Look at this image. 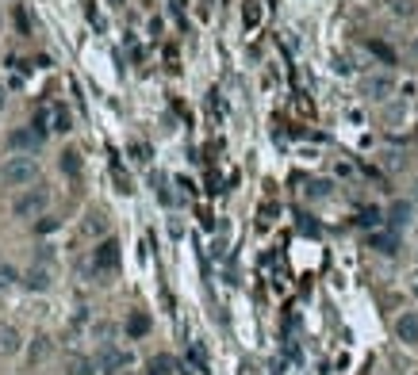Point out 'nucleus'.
Here are the masks:
<instances>
[{
    "mask_svg": "<svg viewBox=\"0 0 418 375\" xmlns=\"http://www.w3.org/2000/svg\"><path fill=\"white\" fill-rule=\"evenodd\" d=\"M119 260H123V253H119V241L116 238H104L97 249H92V268L97 272H116Z\"/></svg>",
    "mask_w": 418,
    "mask_h": 375,
    "instance_id": "obj_4",
    "label": "nucleus"
},
{
    "mask_svg": "<svg viewBox=\"0 0 418 375\" xmlns=\"http://www.w3.org/2000/svg\"><path fill=\"white\" fill-rule=\"evenodd\" d=\"M12 352H20V333H16V326L0 322V356H12Z\"/></svg>",
    "mask_w": 418,
    "mask_h": 375,
    "instance_id": "obj_11",
    "label": "nucleus"
},
{
    "mask_svg": "<svg viewBox=\"0 0 418 375\" xmlns=\"http://www.w3.org/2000/svg\"><path fill=\"white\" fill-rule=\"evenodd\" d=\"M16 280H20V272L12 265H0V287H12Z\"/></svg>",
    "mask_w": 418,
    "mask_h": 375,
    "instance_id": "obj_23",
    "label": "nucleus"
},
{
    "mask_svg": "<svg viewBox=\"0 0 418 375\" xmlns=\"http://www.w3.org/2000/svg\"><path fill=\"white\" fill-rule=\"evenodd\" d=\"M23 287H31V291H47V287H50V272H47V268H31V272L23 276Z\"/></svg>",
    "mask_w": 418,
    "mask_h": 375,
    "instance_id": "obj_15",
    "label": "nucleus"
},
{
    "mask_svg": "<svg viewBox=\"0 0 418 375\" xmlns=\"http://www.w3.org/2000/svg\"><path fill=\"white\" fill-rule=\"evenodd\" d=\"M146 333H150V314L130 310V318H127V337H146Z\"/></svg>",
    "mask_w": 418,
    "mask_h": 375,
    "instance_id": "obj_12",
    "label": "nucleus"
},
{
    "mask_svg": "<svg viewBox=\"0 0 418 375\" xmlns=\"http://www.w3.org/2000/svg\"><path fill=\"white\" fill-rule=\"evenodd\" d=\"M411 54H414V58H418V39H414V42H411Z\"/></svg>",
    "mask_w": 418,
    "mask_h": 375,
    "instance_id": "obj_26",
    "label": "nucleus"
},
{
    "mask_svg": "<svg viewBox=\"0 0 418 375\" xmlns=\"http://www.w3.org/2000/svg\"><path fill=\"white\" fill-rule=\"evenodd\" d=\"M391 92H395V81H391V77H369V96L372 100H388Z\"/></svg>",
    "mask_w": 418,
    "mask_h": 375,
    "instance_id": "obj_13",
    "label": "nucleus"
},
{
    "mask_svg": "<svg viewBox=\"0 0 418 375\" xmlns=\"http://www.w3.org/2000/svg\"><path fill=\"white\" fill-rule=\"evenodd\" d=\"M357 226H384V215H380L376 207H364V211L357 215Z\"/></svg>",
    "mask_w": 418,
    "mask_h": 375,
    "instance_id": "obj_19",
    "label": "nucleus"
},
{
    "mask_svg": "<svg viewBox=\"0 0 418 375\" xmlns=\"http://www.w3.org/2000/svg\"><path fill=\"white\" fill-rule=\"evenodd\" d=\"M42 356H47V341L31 345V364H35V360H42Z\"/></svg>",
    "mask_w": 418,
    "mask_h": 375,
    "instance_id": "obj_25",
    "label": "nucleus"
},
{
    "mask_svg": "<svg viewBox=\"0 0 418 375\" xmlns=\"http://www.w3.org/2000/svg\"><path fill=\"white\" fill-rule=\"evenodd\" d=\"M414 199H418V184H414Z\"/></svg>",
    "mask_w": 418,
    "mask_h": 375,
    "instance_id": "obj_29",
    "label": "nucleus"
},
{
    "mask_svg": "<svg viewBox=\"0 0 418 375\" xmlns=\"http://www.w3.org/2000/svg\"><path fill=\"white\" fill-rule=\"evenodd\" d=\"M369 50H372V54H376V58H380V62H384V65H395V50H391L388 42L372 39V42H369Z\"/></svg>",
    "mask_w": 418,
    "mask_h": 375,
    "instance_id": "obj_16",
    "label": "nucleus"
},
{
    "mask_svg": "<svg viewBox=\"0 0 418 375\" xmlns=\"http://www.w3.org/2000/svg\"><path fill=\"white\" fill-rule=\"evenodd\" d=\"M414 295H418V276H414Z\"/></svg>",
    "mask_w": 418,
    "mask_h": 375,
    "instance_id": "obj_28",
    "label": "nucleus"
},
{
    "mask_svg": "<svg viewBox=\"0 0 418 375\" xmlns=\"http://www.w3.org/2000/svg\"><path fill=\"white\" fill-rule=\"evenodd\" d=\"M384 222H388V230H403V226L411 222V203H407V199H395V203L388 207Z\"/></svg>",
    "mask_w": 418,
    "mask_h": 375,
    "instance_id": "obj_8",
    "label": "nucleus"
},
{
    "mask_svg": "<svg viewBox=\"0 0 418 375\" xmlns=\"http://www.w3.org/2000/svg\"><path fill=\"white\" fill-rule=\"evenodd\" d=\"M35 130H39L42 138H47V130H58V134H69L73 130V115L62 108V103H54V100H42L39 108H35Z\"/></svg>",
    "mask_w": 418,
    "mask_h": 375,
    "instance_id": "obj_1",
    "label": "nucleus"
},
{
    "mask_svg": "<svg viewBox=\"0 0 418 375\" xmlns=\"http://www.w3.org/2000/svg\"><path fill=\"white\" fill-rule=\"evenodd\" d=\"M173 368H177V364H173V356H165V352L146 360V375H173Z\"/></svg>",
    "mask_w": 418,
    "mask_h": 375,
    "instance_id": "obj_14",
    "label": "nucleus"
},
{
    "mask_svg": "<svg viewBox=\"0 0 418 375\" xmlns=\"http://www.w3.org/2000/svg\"><path fill=\"white\" fill-rule=\"evenodd\" d=\"M66 375H97V360H89V356L73 352L66 360Z\"/></svg>",
    "mask_w": 418,
    "mask_h": 375,
    "instance_id": "obj_10",
    "label": "nucleus"
},
{
    "mask_svg": "<svg viewBox=\"0 0 418 375\" xmlns=\"http://www.w3.org/2000/svg\"><path fill=\"white\" fill-rule=\"evenodd\" d=\"M395 337H399L403 345H418V310L403 314V318L395 322Z\"/></svg>",
    "mask_w": 418,
    "mask_h": 375,
    "instance_id": "obj_9",
    "label": "nucleus"
},
{
    "mask_svg": "<svg viewBox=\"0 0 418 375\" xmlns=\"http://www.w3.org/2000/svg\"><path fill=\"white\" fill-rule=\"evenodd\" d=\"M127 368H130V352H127V348L104 341L100 352H97V371L100 375H119V371H127Z\"/></svg>",
    "mask_w": 418,
    "mask_h": 375,
    "instance_id": "obj_3",
    "label": "nucleus"
},
{
    "mask_svg": "<svg viewBox=\"0 0 418 375\" xmlns=\"http://www.w3.org/2000/svg\"><path fill=\"white\" fill-rule=\"evenodd\" d=\"M58 165H62V172H69V177H77V172H81V153H77V150H66V153H62V161H58Z\"/></svg>",
    "mask_w": 418,
    "mask_h": 375,
    "instance_id": "obj_18",
    "label": "nucleus"
},
{
    "mask_svg": "<svg viewBox=\"0 0 418 375\" xmlns=\"http://www.w3.org/2000/svg\"><path fill=\"white\" fill-rule=\"evenodd\" d=\"M391 12H395V15H411V4H407V0H391Z\"/></svg>",
    "mask_w": 418,
    "mask_h": 375,
    "instance_id": "obj_24",
    "label": "nucleus"
},
{
    "mask_svg": "<svg viewBox=\"0 0 418 375\" xmlns=\"http://www.w3.org/2000/svg\"><path fill=\"white\" fill-rule=\"evenodd\" d=\"M369 246L376 249V253H384V257H395V253H399V230H388V226H380V230L369 238Z\"/></svg>",
    "mask_w": 418,
    "mask_h": 375,
    "instance_id": "obj_7",
    "label": "nucleus"
},
{
    "mask_svg": "<svg viewBox=\"0 0 418 375\" xmlns=\"http://www.w3.org/2000/svg\"><path fill=\"white\" fill-rule=\"evenodd\" d=\"M154 188H158V199H161L165 207H173V203H177V196H173V191L165 188V180H161V177H154Z\"/></svg>",
    "mask_w": 418,
    "mask_h": 375,
    "instance_id": "obj_22",
    "label": "nucleus"
},
{
    "mask_svg": "<svg viewBox=\"0 0 418 375\" xmlns=\"http://www.w3.org/2000/svg\"><path fill=\"white\" fill-rule=\"evenodd\" d=\"M35 177H39V165H35L31 153H16V157H8V161L0 165V180L12 184V188L35 184Z\"/></svg>",
    "mask_w": 418,
    "mask_h": 375,
    "instance_id": "obj_2",
    "label": "nucleus"
},
{
    "mask_svg": "<svg viewBox=\"0 0 418 375\" xmlns=\"http://www.w3.org/2000/svg\"><path fill=\"white\" fill-rule=\"evenodd\" d=\"M307 196H311V199H326V196H330V180H311V184H307Z\"/></svg>",
    "mask_w": 418,
    "mask_h": 375,
    "instance_id": "obj_21",
    "label": "nucleus"
},
{
    "mask_svg": "<svg viewBox=\"0 0 418 375\" xmlns=\"http://www.w3.org/2000/svg\"><path fill=\"white\" fill-rule=\"evenodd\" d=\"M0 111H4V89H0Z\"/></svg>",
    "mask_w": 418,
    "mask_h": 375,
    "instance_id": "obj_27",
    "label": "nucleus"
},
{
    "mask_svg": "<svg viewBox=\"0 0 418 375\" xmlns=\"http://www.w3.org/2000/svg\"><path fill=\"white\" fill-rule=\"evenodd\" d=\"M47 203H50L47 188H27L20 199H16V215H20V219H35V215L47 211Z\"/></svg>",
    "mask_w": 418,
    "mask_h": 375,
    "instance_id": "obj_5",
    "label": "nucleus"
},
{
    "mask_svg": "<svg viewBox=\"0 0 418 375\" xmlns=\"http://www.w3.org/2000/svg\"><path fill=\"white\" fill-rule=\"evenodd\" d=\"M39 146H42V134L35 127H16L8 134V150H16V153H35Z\"/></svg>",
    "mask_w": 418,
    "mask_h": 375,
    "instance_id": "obj_6",
    "label": "nucleus"
},
{
    "mask_svg": "<svg viewBox=\"0 0 418 375\" xmlns=\"http://www.w3.org/2000/svg\"><path fill=\"white\" fill-rule=\"evenodd\" d=\"M242 20H246V27H257L261 23V0H246V4H242Z\"/></svg>",
    "mask_w": 418,
    "mask_h": 375,
    "instance_id": "obj_17",
    "label": "nucleus"
},
{
    "mask_svg": "<svg viewBox=\"0 0 418 375\" xmlns=\"http://www.w3.org/2000/svg\"><path fill=\"white\" fill-rule=\"evenodd\" d=\"M104 230H108V219H104L100 211H92L89 222H85V234H104Z\"/></svg>",
    "mask_w": 418,
    "mask_h": 375,
    "instance_id": "obj_20",
    "label": "nucleus"
}]
</instances>
